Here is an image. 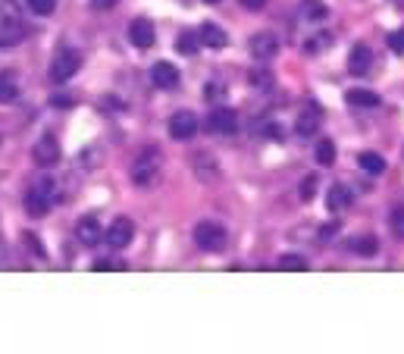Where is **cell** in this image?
<instances>
[{"mask_svg": "<svg viewBox=\"0 0 404 354\" xmlns=\"http://www.w3.org/2000/svg\"><path fill=\"white\" fill-rule=\"evenodd\" d=\"M176 47H179V50H182V54H185V57L198 54V50H201V38H198V32H185V35H179Z\"/></svg>", "mask_w": 404, "mask_h": 354, "instance_id": "cell-22", "label": "cell"}, {"mask_svg": "<svg viewBox=\"0 0 404 354\" xmlns=\"http://www.w3.org/2000/svg\"><path fill=\"white\" fill-rule=\"evenodd\" d=\"M388 47H392L395 54H404V28H401V32H392V35H388Z\"/></svg>", "mask_w": 404, "mask_h": 354, "instance_id": "cell-28", "label": "cell"}, {"mask_svg": "<svg viewBox=\"0 0 404 354\" xmlns=\"http://www.w3.org/2000/svg\"><path fill=\"white\" fill-rule=\"evenodd\" d=\"M314 189H316V179H314V176H307V179H304V185H301V198L310 201V198H314Z\"/></svg>", "mask_w": 404, "mask_h": 354, "instance_id": "cell-29", "label": "cell"}, {"mask_svg": "<svg viewBox=\"0 0 404 354\" xmlns=\"http://www.w3.org/2000/svg\"><path fill=\"white\" fill-rule=\"evenodd\" d=\"M351 201H355V198H351V191L345 189V185H333V189H329V194H326L329 211H335V213H338V211H345V207H348Z\"/></svg>", "mask_w": 404, "mask_h": 354, "instance_id": "cell-18", "label": "cell"}, {"mask_svg": "<svg viewBox=\"0 0 404 354\" xmlns=\"http://www.w3.org/2000/svg\"><path fill=\"white\" fill-rule=\"evenodd\" d=\"M204 4H220V0H204Z\"/></svg>", "mask_w": 404, "mask_h": 354, "instance_id": "cell-34", "label": "cell"}, {"mask_svg": "<svg viewBox=\"0 0 404 354\" xmlns=\"http://www.w3.org/2000/svg\"><path fill=\"white\" fill-rule=\"evenodd\" d=\"M54 104H57V107H69V104H72V98H66V95H60V98H54Z\"/></svg>", "mask_w": 404, "mask_h": 354, "instance_id": "cell-33", "label": "cell"}, {"mask_svg": "<svg viewBox=\"0 0 404 354\" xmlns=\"http://www.w3.org/2000/svg\"><path fill=\"white\" fill-rule=\"evenodd\" d=\"M129 41H132L135 47H154V41H157V32H154V25L148 23V19H135L132 25H129Z\"/></svg>", "mask_w": 404, "mask_h": 354, "instance_id": "cell-11", "label": "cell"}, {"mask_svg": "<svg viewBox=\"0 0 404 354\" xmlns=\"http://www.w3.org/2000/svg\"><path fill=\"white\" fill-rule=\"evenodd\" d=\"M198 38H201V45H204V47H213V50L229 45V35L222 32L216 23H204V25H201L198 28Z\"/></svg>", "mask_w": 404, "mask_h": 354, "instance_id": "cell-15", "label": "cell"}, {"mask_svg": "<svg viewBox=\"0 0 404 354\" xmlns=\"http://www.w3.org/2000/svg\"><path fill=\"white\" fill-rule=\"evenodd\" d=\"M388 226L398 238H404V207H395L392 216H388Z\"/></svg>", "mask_w": 404, "mask_h": 354, "instance_id": "cell-27", "label": "cell"}, {"mask_svg": "<svg viewBox=\"0 0 404 354\" xmlns=\"http://www.w3.org/2000/svg\"><path fill=\"white\" fill-rule=\"evenodd\" d=\"M50 204H54V182L41 179V182L25 194V211L32 216H44V213H50Z\"/></svg>", "mask_w": 404, "mask_h": 354, "instance_id": "cell-4", "label": "cell"}, {"mask_svg": "<svg viewBox=\"0 0 404 354\" xmlns=\"http://www.w3.org/2000/svg\"><path fill=\"white\" fill-rule=\"evenodd\" d=\"M348 104L351 107H379V95L376 91H367V88H351Z\"/></svg>", "mask_w": 404, "mask_h": 354, "instance_id": "cell-19", "label": "cell"}, {"mask_svg": "<svg viewBox=\"0 0 404 354\" xmlns=\"http://www.w3.org/2000/svg\"><path fill=\"white\" fill-rule=\"evenodd\" d=\"M198 129H201V119L194 117L191 110H176L170 117V135L176 141H189V138H194L198 135Z\"/></svg>", "mask_w": 404, "mask_h": 354, "instance_id": "cell-5", "label": "cell"}, {"mask_svg": "<svg viewBox=\"0 0 404 354\" xmlns=\"http://www.w3.org/2000/svg\"><path fill=\"white\" fill-rule=\"evenodd\" d=\"M157 176H160V151L144 148L138 154V160H135V166H132V182L141 185V189H148V185L157 182Z\"/></svg>", "mask_w": 404, "mask_h": 354, "instance_id": "cell-2", "label": "cell"}, {"mask_svg": "<svg viewBox=\"0 0 404 354\" xmlns=\"http://www.w3.org/2000/svg\"><path fill=\"white\" fill-rule=\"evenodd\" d=\"M360 170L367 172V176H379V172H386V157H379L376 151H364V154L357 157Z\"/></svg>", "mask_w": 404, "mask_h": 354, "instance_id": "cell-17", "label": "cell"}, {"mask_svg": "<svg viewBox=\"0 0 404 354\" xmlns=\"http://www.w3.org/2000/svg\"><path fill=\"white\" fill-rule=\"evenodd\" d=\"M32 157L38 166H44V170H50V166L60 163V144H57V138H50V135H44L38 144L32 148Z\"/></svg>", "mask_w": 404, "mask_h": 354, "instance_id": "cell-10", "label": "cell"}, {"mask_svg": "<svg viewBox=\"0 0 404 354\" xmlns=\"http://www.w3.org/2000/svg\"><path fill=\"white\" fill-rule=\"evenodd\" d=\"M254 85H261V88H266L270 85V72H254V78H251Z\"/></svg>", "mask_w": 404, "mask_h": 354, "instance_id": "cell-32", "label": "cell"}, {"mask_svg": "<svg viewBox=\"0 0 404 354\" xmlns=\"http://www.w3.org/2000/svg\"><path fill=\"white\" fill-rule=\"evenodd\" d=\"M150 82H154L157 88H176L179 85V69L167 60L154 63V69H150Z\"/></svg>", "mask_w": 404, "mask_h": 354, "instance_id": "cell-13", "label": "cell"}, {"mask_svg": "<svg viewBox=\"0 0 404 354\" xmlns=\"http://www.w3.org/2000/svg\"><path fill=\"white\" fill-rule=\"evenodd\" d=\"M279 266H283V270H292V273H304L307 260L301 254H283V257H279Z\"/></svg>", "mask_w": 404, "mask_h": 354, "instance_id": "cell-24", "label": "cell"}, {"mask_svg": "<svg viewBox=\"0 0 404 354\" xmlns=\"http://www.w3.org/2000/svg\"><path fill=\"white\" fill-rule=\"evenodd\" d=\"M316 163H320V166H333L335 163V144L329 138L316 141Z\"/></svg>", "mask_w": 404, "mask_h": 354, "instance_id": "cell-21", "label": "cell"}, {"mask_svg": "<svg viewBox=\"0 0 404 354\" xmlns=\"http://www.w3.org/2000/svg\"><path fill=\"white\" fill-rule=\"evenodd\" d=\"M226 226L222 223H213V220H201L198 226H194V244H198L201 251H207V254H216V251L226 248Z\"/></svg>", "mask_w": 404, "mask_h": 354, "instance_id": "cell-1", "label": "cell"}, {"mask_svg": "<svg viewBox=\"0 0 404 354\" xmlns=\"http://www.w3.org/2000/svg\"><path fill=\"white\" fill-rule=\"evenodd\" d=\"M207 126H210V132H216V135H235L238 117H235V110H229V107H216L210 113V119H207Z\"/></svg>", "mask_w": 404, "mask_h": 354, "instance_id": "cell-9", "label": "cell"}, {"mask_svg": "<svg viewBox=\"0 0 404 354\" xmlns=\"http://www.w3.org/2000/svg\"><path fill=\"white\" fill-rule=\"evenodd\" d=\"M242 6H244V10H263V6H266V0H242Z\"/></svg>", "mask_w": 404, "mask_h": 354, "instance_id": "cell-31", "label": "cell"}, {"mask_svg": "<svg viewBox=\"0 0 404 354\" xmlns=\"http://www.w3.org/2000/svg\"><path fill=\"white\" fill-rule=\"evenodd\" d=\"M95 270H126V264H110V260H97Z\"/></svg>", "mask_w": 404, "mask_h": 354, "instance_id": "cell-30", "label": "cell"}, {"mask_svg": "<svg viewBox=\"0 0 404 354\" xmlns=\"http://www.w3.org/2000/svg\"><path fill=\"white\" fill-rule=\"evenodd\" d=\"M320 122H323V110H320V104L316 100H307L304 107H301V113H298V122H295V132L301 135V138H310V135L320 129Z\"/></svg>", "mask_w": 404, "mask_h": 354, "instance_id": "cell-6", "label": "cell"}, {"mask_svg": "<svg viewBox=\"0 0 404 354\" xmlns=\"http://www.w3.org/2000/svg\"><path fill=\"white\" fill-rule=\"evenodd\" d=\"M248 50H251L254 60L266 63V60H273V57L279 54V38L273 32H261V35H254V38L248 41Z\"/></svg>", "mask_w": 404, "mask_h": 354, "instance_id": "cell-8", "label": "cell"}, {"mask_svg": "<svg viewBox=\"0 0 404 354\" xmlns=\"http://www.w3.org/2000/svg\"><path fill=\"white\" fill-rule=\"evenodd\" d=\"M373 66V50L367 45H355L351 47V57H348V69L351 76H367Z\"/></svg>", "mask_w": 404, "mask_h": 354, "instance_id": "cell-12", "label": "cell"}, {"mask_svg": "<svg viewBox=\"0 0 404 354\" xmlns=\"http://www.w3.org/2000/svg\"><path fill=\"white\" fill-rule=\"evenodd\" d=\"M301 13L310 19H326V6L320 0H301Z\"/></svg>", "mask_w": 404, "mask_h": 354, "instance_id": "cell-25", "label": "cell"}, {"mask_svg": "<svg viewBox=\"0 0 404 354\" xmlns=\"http://www.w3.org/2000/svg\"><path fill=\"white\" fill-rule=\"evenodd\" d=\"M28 10L38 13V16H50V13L57 10V0H25Z\"/></svg>", "mask_w": 404, "mask_h": 354, "instance_id": "cell-26", "label": "cell"}, {"mask_svg": "<svg viewBox=\"0 0 404 354\" xmlns=\"http://www.w3.org/2000/svg\"><path fill=\"white\" fill-rule=\"evenodd\" d=\"M348 248H351V251H357L360 257H373V254L379 251V242H376L373 235H364V238H355V242H351Z\"/></svg>", "mask_w": 404, "mask_h": 354, "instance_id": "cell-20", "label": "cell"}, {"mask_svg": "<svg viewBox=\"0 0 404 354\" xmlns=\"http://www.w3.org/2000/svg\"><path fill=\"white\" fill-rule=\"evenodd\" d=\"M19 88H16V78H13V72H4L0 76V100H16Z\"/></svg>", "mask_w": 404, "mask_h": 354, "instance_id": "cell-23", "label": "cell"}, {"mask_svg": "<svg viewBox=\"0 0 404 354\" xmlns=\"http://www.w3.org/2000/svg\"><path fill=\"white\" fill-rule=\"evenodd\" d=\"M25 28L19 23H0V47H16L23 45Z\"/></svg>", "mask_w": 404, "mask_h": 354, "instance_id": "cell-16", "label": "cell"}, {"mask_svg": "<svg viewBox=\"0 0 404 354\" xmlns=\"http://www.w3.org/2000/svg\"><path fill=\"white\" fill-rule=\"evenodd\" d=\"M76 235L82 244H97L100 238H104V229H100V220L97 216H82L76 226Z\"/></svg>", "mask_w": 404, "mask_h": 354, "instance_id": "cell-14", "label": "cell"}, {"mask_svg": "<svg viewBox=\"0 0 404 354\" xmlns=\"http://www.w3.org/2000/svg\"><path fill=\"white\" fill-rule=\"evenodd\" d=\"M78 66H82V57H78V50L63 47V50H57V57L50 60V78L63 85V82H69V78L76 76Z\"/></svg>", "mask_w": 404, "mask_h": 354, "instance_id": "cell-3", "label": "cell"}, {"mask_svg": "<svg viewBox=\"0 0 404 354\" xmlns=\"http://www.w3.org/2000/svg\"><path fill=\"white\" fill-rule=\"evenodd\" d=\"M104 238H107L110 248H126V244L135 238V223L126 220V216H119V220H113L110 226L104 229Z\"/></svg>", "mask_w": 404, "mask_h": 354, "instance_id": "cell-7", "label": "cell"}]
</instances>
